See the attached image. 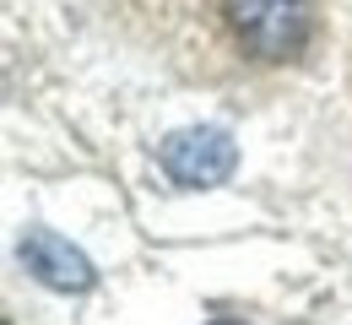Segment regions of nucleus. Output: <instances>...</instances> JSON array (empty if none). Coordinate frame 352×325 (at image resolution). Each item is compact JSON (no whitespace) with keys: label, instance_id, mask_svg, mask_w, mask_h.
Here are the masks:
<instances>
[{"label":"nucleus","instance_id":"obj_1","mask_svg":"<svg viewBox=\"0 0 352 325\" xmlns=\"http://www.w3.org/2000/svg\"><path fill=\"white\" fill-rule=\"evenodd\" d=\"M233 33L261 60H293L309 38V0H222Z\"/></svg>","mask_w":352,"mask_h":325},{"label":"nucleus","instance_id":"obj_2","mask_svg":"<svg viewBox=\"0 0 352 325\" xmlns=\"http://www.w3.org/2000/svg\"><path fill=\"white\" fill-rule=\"evenodd\" d=\"M239 163V146L228 131L217 125H190V131H174L163 141V174L174 179L179 190H212L233 174Z\"/></svg>","mask_w":352,"mask_h":325},{"label":"nucleus","instance_id":"obj_3","mask_svg":"<svg viewBox=\"0 0 352 325\" xmlns=\"http://www.w3.org/2000/svg\"><path fill=\"white\" fill-rule=\"evenodd\" d=\"M16 255H22V266L44 282V287H54V293H87L92 277H98L87 255H82L71 238H60V233H49V228H28L22 244H16Z\"/></svg>","mask_w":352,"mask_h":325},{"label":"nucleus","instance_id":"obj_4","mask_svg":"<svg viewBox=\"0 0 352 325\" xmlns=\"http://www.w3.org/2000/svg\"><path fill=\"white\" fill-rule=\"evenodd\" d=\"M212 325H244V320H212Z\"/></svg>","mask_w":352,"mask_h":325}]
</instances>
